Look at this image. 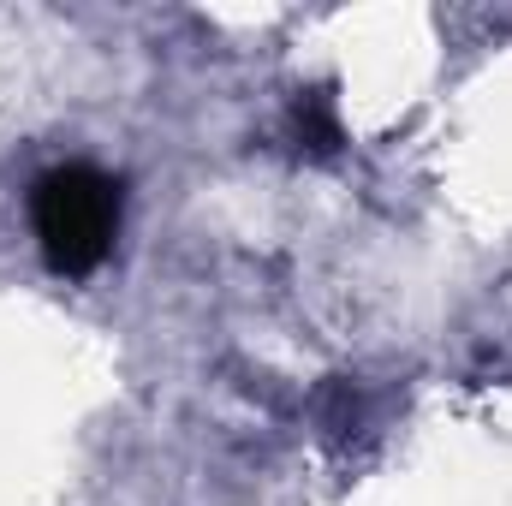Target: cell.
Listing matches in <instances>:
<instances>
[{"instance_id":"6da1fadb","label":"cell","mask_w":512,"mask_h":506,"mask_svg":"<svg viewBox=\"0 0 512 506\" xmlns=\"http://www.w3.org/2000/svg\"><path fill=\"white\" fill-rule=\"evenodd\" d=\"M30 227L54 274H96L120 233V179L90 161L48 167L30 191Z\"/></svg>"},{"instance_id":"7a4b0ae2","label":"cell","mask_w":512,"mask_h":506,"mask_svg":"<svg viewBox=\"0 0 512 506\" xmlns=\"http://www.w3.org/2000/svg\"><path fill=\"white\" fill-rule=\"evenodd\" d=\"M292 137H298V149H310V155H334V149L346 143L340 108H334V90H328V84L298 90V102H292Z\"/></svg>"}]
</instances>
